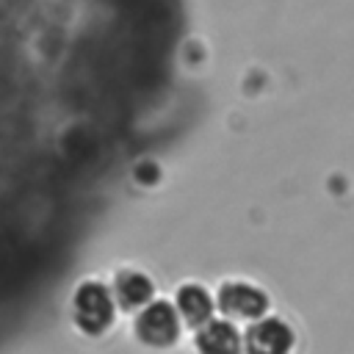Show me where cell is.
I'll return each mask as SVG.
<instances>
[{
	"mask_svg": "<svg viewBox=\"0 0 354 354\" xmlns=\"http://www.w3.org/2000/svg\"><path fill=\"white\" fill-rule=\"evenodd\" d=\"M136 332H138V337H141L144 343H149V346H158V348L171 346V343L177 340V335H180V321H177L174 307L166 304V301L149 304V307L138 315Z\"/></svg>",
	"mask_w": 354,
	"mask_h": 354,
	"instance_id": "obj_1",
	"label": "cell"
},
{
	"mask_svg": "<svg viewBox=\"0 0 354 354\" xmlns=\"http://www.w3.org/2000/svg\"><path fill=\"white\" fill-rule=\"evenodd\" d=\"M218 307L224 315L232 318H263L268 310V299L260 288L246 285V282H230L218 290Z\"/></svg>",
	"mask_w": 354,
	"mask_h": 354,
	"instance_id": "obj_2",
	"label": "cell"
},
{
	"mask_svg": "<svg viewBox=\"0 0 354 354\" xmlns=\"http://www.w3.org/2000/svg\"><path fill=\"white\" fill-rule=\"evenodd\" d=\"M246 354H290L293 329L279 318H263L246 332Z\"/></svg>",
	"mask_w": 354,
	"mask_h": 354,
	"instance_id": "obj_3",
	"label": "cell"
},
{
	"mask_svg": "<svg viewBox=\"0 0 354 354\" xmlns=\"http://www.w3.org/2000/svg\"><path fill=\"white\" fill-rule=\"evenodd\" d=\"M196 348L202 354H241V335L227 321H205L196 332Z\"/></svg>",
	"mask_w": 354,
	"mask_h": 354,
	"instance_id": "obj_4",
	"label": "cell"
},
{
	"mask_svg": "<svg viewBox=\"0 0 354 354\" xmlns=\"http://www.w3.org/2000/svg\"><path fill=\"white\" fill-rule=\"evenodd\" d=\"M77 321L88 329L97 332L102 326H108L111 321V299L100 285H86L77 296Z\"/></svg>",
	"mask_w": 354,
	"mask_h": 354,
	"instance_id": "obj_5",
	"label": "cell"
},
{
	"mask_svg": "<svg viewBox=\"0 0 354 354\" xmlns=\"http://www.w3.org/2000/svg\"><path fill=\"white\" fill-rule=\"evenodd\" d=\"M177 310H180V315H183V321H185L188 326H196V329H199L205 321H210L213 301H210V296H207L202 288L185 285V288H180V293H177Z\"/></svg>",
	"mask_w": 354,
	"mask_h": 354,
	"instance_id": "obj_6",
	"label": "cell"
},
{
	"mask_svg": "<svg viewBox=\"0 0 354 354\" xmlns=\"http://www.w3.org/2000/svg\"><path fill=\"white\" fill-rule=\"evenodd\" d=\"M116 296H119V301L124 307L133 310V307H141L152 296V285L141 274H122L119 282H116Z\"/></svg>",
	"mask_w": 354,
	"mask_h": 354,
	"instance_id": "obj_7",
	"label": "cell"
}]
</instances>
